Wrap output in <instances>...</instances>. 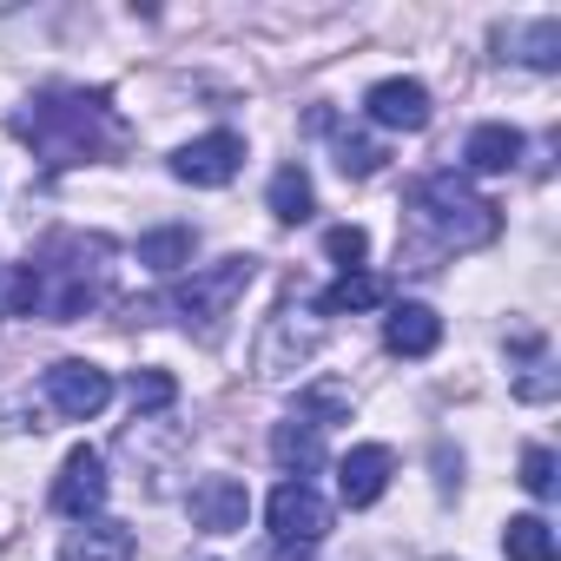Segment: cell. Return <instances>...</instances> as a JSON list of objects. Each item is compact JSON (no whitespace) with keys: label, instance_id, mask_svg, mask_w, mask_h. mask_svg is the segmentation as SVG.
<instances>
[{"label":"cell","instance_id":"24","mask_svg":"<svg viewBox=\"0 0 561 561\" xmlns=\"http://www.w3.org/2000/svg\"><path fill=\"white\" fill-rule=\"evenodd\" d=\"M324 251H331L344 271H357V264H364V251H370V238H364L357 225H331V231H324Z\"/></svg>","mask_w":561,"mask_h":561},{"label":"cell","instance_id":"3","mask_svg":"<svg viewBox=\"0 0 561 561\" xmlns=\"http://www.w3.org/2000/svg\"><path fill=\"white\" fill-rule=\"evenodd\" d=\"M502 231V211L482 198V192H469V179H456V172H430L416 192H410V238L430 251V257H443V251H476V244H489Z\"/></svg>","mask_w":561,"mask_h":561},{"label":"cell","instance_id":"9","mask_svg":"<svg viewBox=\"0 0 561 561\" xmlns=\"http://www.w3.org/2000/svg\"><path fill=\"white\" fill-rule=\"evenodd\" d=\"M364 113L383 126V133H423L430 126V87L423 80H377L370 93H364Z\"/></svg>","mask_w":561,"mask_h":561},{"label":"cell","instance_id":"1","mask_svg":"<svg viewBox=\"0 0 561 561\" xmlns=\"http://www.w3.org/2000/svg\"><path fill=\"white\" fill-rule=\"evenodd\" d=\"M106 285H113V244L106 238H54L41 257L21 264L14 291H8V318L73 324L106 298Z\"/></svg>","mask_w":561,"mask_h":561},{"label":"cell","instance_id":"13","mask_svg":"<svg viewBox=\"0 0 561 561\" xmlns=\"http://www.w3.org/2000/svg\"><path fill=\"white\" fill-rule=\"evenodd\" d=\"M311 351H318V331L298 337V324H291V311H285V318L264 331V344H257V377H264V383H285L298 364H311Z\"/></svg>","mask_w":561,"mask_h":561},{"label":"cell","instance_id":"2","mask_svg":"<svg viewBox=\"0 0 561 561\" xmlns=\"http://www.w3.org/2000/svg\"><path fill=\"white\" fill-rule=\"evenodd\" d=\"M21 139H34V152H41L47 165H87V159L119 152L133 133H126V119L113 113L106 93L54 87V93H41V100L21 113Z\"/></svg>","mask_w":561,"mask_h":561},{"label":"cell","instance_id":"7","mask_svg":"<svg viewBox=\"0 0 561 561\" xmlns=\"http://www.w3.org/2000/svg\"><path fill=\"white\" fill-rule=\"evenodd\" d=\"M106 489H113V482H106V456L80 443V449L60 462V476H54V508L73 515V522H93V515L106 508Z\"/></svg>","mask_w":561,"mask_h":561},{"label":"cell","instance_id":"19","mask_svg":"<svg viewBox=\"0 0 561 561\" xmlns=\"http://www.w3.org/2000/svg\"><path fill=\"white\" fill-rule=\"evenodd\" d=\"M192 251H198V238H192V225H159V231H146L139 238V264H152V271H185L192 264Z\"/></svg>","mask_w":561,"mask_h":561},{"label":"cell","instance_id":"14","mask_svg":"<svg viewBox=\"0 0 561 561\" xmlns=\"http://www.w3.org/2000/svg\"><path fill=\"white\" fill-rule=\"evenodd\" d=\"M133 528L126 522H106V515H93V522H80L67 541H60V561H133Z\"/></svg>","mask_w":561,"mask_h":561},{"label":"cell","instance_id":"4","mask_svg":"<svg viewBox=\"0 0 561 561\" xmlns=\"http://www.w3.org/2000/svg\"><path fill=\"white\" fill-rule=\"evenodd\" d=\"M251 277H257V257H244V251H231V257H218V264L192 271L185 285L172 291V318H179V324H185L198 344H211V337L225 331L231 305L251 291Z\"/></svg>","mask_w":561,"mask_h":561},{"label":"cell","instance_id":"23","mask_svg":"<svg viewBox=\"0 0 561 561\" xmlns=\"http://www.w3.org/2000/svg\"><path fill=\"white\" fill-rule=\"evenodd\" d=\"M383 165V146L377 139H364V133H337V172L344 179H370Z\"/></svg>","mask_w":561,"mask_h":561},{"label":"cell","instance_id":"25","mask_svg":"<svg viewBox=\"0 0 561 561\" xmlns=\"http://www.w3.org/2000/svg\"><path fill=\"white\" fill-rule=\"evenodd\" d=\"M522 489L528 495H554V449H522Z\"/></svg>","mask_w":561,"mask_h":561},{"label":"cell","instance_id":"18","mask_svg":"<svg viewBox=\"0 0 561 561\" xmlns=\"http://www.w3.org/2000/svg\"><path fill=\"white\" fill-rule=\"evenodd\" d=\"M377 305H383V277L377 271H344L337 285H324V298H318L324 318H351V311H377Z\"/></svg>","mask_w":561,"mask_h":561},{"label":"cell","instance_id":"15","mask_svg":"<svg viewBox=\"0 0 561 561\" xmlns=\"http://www.w3.org/2000/svg\"><path fill=\"white\" fill-rule=\"evenodd\" d=\"M383 344H390L397 357H430V351L443 344V318H436L430 305H397L390 324H383Z\"/></svg>","mask_w":561,"mask_h":561},{"label":"cell","instance_id":"21","mask_svg":"<svg viewBox=\"0 0 561 561\" xmlns=\"http://www.w3.org/2000/svg\"><path fill=\"white\" fill-rule=\"evenodd\" d=\"M311 211H318V192H311L305 165H277V179H271V218H285V225H305Z\"/></svg>","mask_w":561,"mask_h":561},{"label":"cell","instance_id":"6","mask_svg":"<svg viewBox=\"0 0 561 561\" xmlns=\"http://www.w3.org/2000/svg\"><path fill=\"white\" fill-rule=\"evenodd\" d=\"M41 390H47V403H54L67 423H87V416H100V410L113 403V377H106L100 364H87V357L54 364V370L41 377Z\"/></svg>","mask_w":561,"mask_h":561},{"label":"cell","instance_id":"5","mask_svg":"<svg viewBox=\"0 0 561 561\" xmlns=\"http://www.w3.org/2000/svg\"><path fill=\"white\" fill-rule=\"evenodd\" d=\"M264 522H271V541H277V548L305 561V554L331 535V502H324L311 482H291V476H285V482L271 489V502H264Z\"/></svg>","mask_w":561,"mask_h":561},{"label":"cell","instance_id":"10","mask_svg":"<svg viewBox=\"0 0 561 561\" xmlns=\"http://www.w3.org/2000/svg\"><path fill=\"white\" fill-rule=\"evenodd\" d=\"M390 476H397V456H390L383 443H357V449L337 462V502H344V508H370V502L390 489Z\"/></svg>","mask_w":561,"mask_h":561},{"label":"cell","instance_id":"17","mask_svg":"<svg viewBox=\"0 0 561 561\" xmlns=\"http://www.w3.org/2000/svg\"><path fill=\"white\" fill-rule=\"evenodd\" d=\"M515 159H522V133H515V126H476L469 146H462V165L482 172V179L515 172Z\"/></svg>","mask_w":561,"mask_h":561},{"label":"cell","instance_id":"8","mask_svg":"<svg viewBox=\"0 0 561 561\" xmlns=\"http://www.w3.org/2000/svg\"><path fill=\"white\" fill-rule=\"evenodd\" d=\"M238 165H244V139L238 133H205V139L172 152V179H185V185H231Z\"/></svg>","mask_w":561,"mask_h":561},{"label":"cell","instance_id":"16","mask_svg":"<svg viewBox=\"0 0 561 561\" xmlns=\"http://www.w3.org/2000/svg\"><path fill=\"white\" fill-rule=\"evenodd\" d=\"M502 47H508L522 67L554 73V67H561V21L541 14V21H528V27H502Z\"/></svg>","mask_w":561,"mask_h":561},{"label":"cell","instance_id":"22","mask_svg":"<svg viewBox=\"0 0 561 561\" xmlns=\"http://www.w3.org/2000/svg\"><path fill=\"white\" fill-rule=\"evenodd\" d=\"M126 397H133V423H146V416H159V410H172V397H179V383H172L165 370H133V383H126Z\"/></svg>","mask_w":561,"mask_h":561},{"label":"cell","instance_id":"20","mask_svg":"<svg viewBox=\"0 0 561 561\" xmlns=\"http://www.w3.org/2000/svg\"><path fill=\"white\" fill-rule=\"evenodd\" d=\"M502 554H508V561H554L561 541H554V528H548L541 515H508V528H502Z\"/></svg>","mask_w":561,"mask_h":561},{"label":"cell","instance_id":"11","mask_svg":"<svg viewBox=\"0 0 561 561\" xmlns=\"http://www.w3.org/2000/svg\"><path fill=\"white\" fill-rule=\"evenodd\" d=\"M271 456H277V469H291V482H311L324 469V423L311 410L285 416V423L271 430Z\"/></svg>","mask_w":561,"mask_h":561},{"label":"cell","instance_id":"12","mask_svg":"<svg viewBox=\"0 0 561 561\" xmlns=\"http://www.w3.org/2000/svg\"><path fill=\"white\" fill-rule=\"evenodd\" d=\"M244 515H251V495H244L238 476H205L192 489V522L205 535H231V528H244Z\"/></svg>","mask_w":561,"mask_h":561}]
</instances>
